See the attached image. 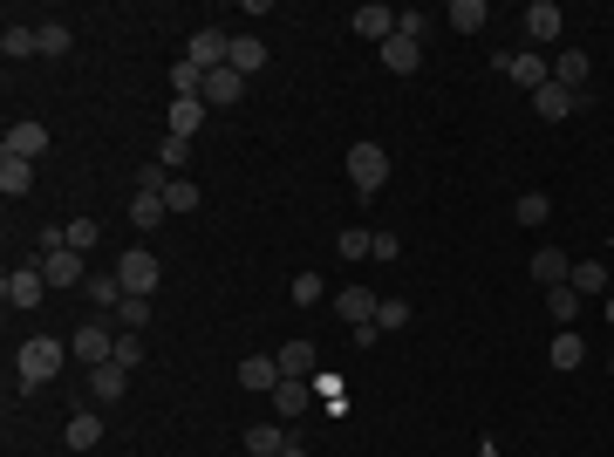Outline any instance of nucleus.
Here are the masks:
<instances>
[{
    "mask_svg": "<svg viewBox=\"0 0 614 457\" xmlns=\"http://www.w3.org/2000/svg\"><path fill=\"white\" fill-rule=\"evenodd\" d=\"M62 362H69V342H55V335H28L21 355H14V369H21V389H41V382L62 376Z\"/></svg>",
    "mask_w": 614,
    "mask_h": 457,
    "instance_id": "f257e3e1",
    "label": "nucleus"
},
{
    "mask_svg": "<svg viewBox=\"0 0 614 457\" xmlns=\"http://www.w3.org/2000/svg\"><path fill=\"white\" fill-rule=\"evenodd\" d=\"M35 267H41V280H48V294H82V280H89V273H82V253L69 239H62V246H41Z\"/></svg>",
    "mask_w": 614,
    "mask_h": 457,
    "instance_id": "f03ea898",
    "label": "nucleus"
},
{
    "mask_svg": "<svg viewBox=\"0 0 614 457\" xmlns=\"http://www.w3.org/2000/svg\"><path fill=\"white\" fill-rule=\"evenodd\" d=\"M348 185L362 191V198H376L389 185V151L383 144H348Z\"/></svg>",
    "mask_w": 614,
    "mask_h": 457,
    "instance_id": "7ed1b4c3",
    "label": "nucleus"
},
{
    "mask_svg": "<svg viewBox=\"0 0 614 457\" xmlns=\"http://www.w3.org/2000/svg\"><path fill=\"white\" fill-rule=\"evenodd\" d=\"M69 355H76V362H89V369L116 362V328H110V321H82L76 335H69Z\"/></svg>",
    "mask_w": 614,
    "mask_h": 457,
    "instance_id": "20e7f679",
    "label": "nucleus"
},
{
    "mask_svg": "<svg viewBox=\"0 0 614 457\" xmlns=\"http://www.w3.org/2000/svg\"><path fill=\"white\" fill-rule=\"evenodd\" d=\"M492 69H499L505 82H519V89H546V82H553V62H546V55H539V48H519V55H499V62H492Z\"/></svg>",
    "mask_w": 614,
    "mask_h": 457,
    "instance_id": "39448f33",
    "label": "nucleus"
},
{
    "mask_svg": "<svg viewBox=\"0 0 614 457\" xmlns=\"http://www.w3.org/2000/svg\"><path fill=\"white\" fill-rule=\"evenodd\" d=\"M157 253H144V246H130V253H123V260H116V280H123V294H144V301H151V287H157Z\"/></svg>",
    "mask_w": 614,
    "mask_h": 457,
    "instance_id": "423d86ee",
    "label": "nucleus"
},
{
    "mask_svg": "<svg viewBox=\"0 0 614 457\" xmlns=\"http://www.w3.org/2000/svg\"><path fill=\"white\" fill-rule=\"evenodd\" d=\"M185 62H198L205 76H212V69H232V35L226 28H198L192 48H185Z\"/></svg>",
    "mask_w": 614,
    "mask_h": 457,
    "instance_id": "0eeeda50",
    "label": "nucleus"
},
{
    "mask_svg": "<svg viewBox=\"0 0 614 457\" xmlns=\"http://www.w3.org/2000/svg\"><path fill=\"white\" fill-rule=\"evenodd\" d=\"M41 294H48L41 267H14L7 280H0V301H7V307H21V314H28V307H41Z\"/></svg>",
    "mask_w": 614,
    "mask_h": 457,
    "instance_id": "6e6552de",
    "label": "nucleus"
},
{
    "mask_svg": "<svg viewBox=\"0 0 614 457\" xmlns=\"http://www.w3.org/2000/svg\"><path fill=\"white\" fill-rule=\"evenodd\" d=\"M198 96H205V110H232V103L246 96V76H239V69H212Z\"/></svg>",
    "mask_w": 614,
    "mask_h": 457,
    "instance_id": "1a4fd4ad",
    "label": "nucleus"
},
{
    "mask_svg": "<svg viewBox=\"0 0 614 457\" xmlns=\"http://www.w3.org/2000/svg\"><path fill=\"white\" fill-rule=\"evenodd\" d=\"M314 403H321V389H314V382H280V389H273V410H280V423L307 417Z\"/></svg>",
    "mask_w": 614,
    "mask_h": 457,
    "instance_id": "9d476101",
    "label": "nucleus"
},
{
    "mask_svg": "<svg viewBox=\"0 0 614 457\" xmlns=\"http://www.w3.org/2000/svg\"><path fill=\"white\" fill-rule=\"evenodd\" d=\"M273 362H280V382H314V376H321V369H314V342L273 348Z\"/></svg>",
    "mask_w": 614,
    "mask_h": 457,
    "instance_id": "9b49d317",
    "label": "nucleus"
},
{
    "mask_svg": "<svg viewBox=\"0 0 614 457\" xmlns=\"http://www.w3.org/2000/svg\"><path fill=\"white\" fill-rule=\"evenodd\" d=\"M383 69H389V76H417V69H423V41L389 35V41H383Z\"/></svg>",
    "mask_w": 614,
    "mask_h": 457,
    "instance_id": "f8f14e48",
    "label": "nucleus"
},
{
    "mask_svg": "<svg viewBox=\"0 0 614 457\" xmlns=\"http://www.w3.org/2000/svg\"><path fill=\"white\" fill-rule=\"evenodd\" d=\"M239 389L273 396V389H280V362H273V355H246V362H239Z\"/></svg>",
    "mask_w": 614,
    "mask_h": 457,
    "instance_id": "ddd939ff",
    "label": "nucleus"
},
{
    "mask_svg": "<svg viewBox=\"0 0 614 457\" xmlns=\"http://www.w3.org/2000/svg\"><path fill=\"white\" fill-rule=\"evenodd\" d=\"M164 219H171L164 191H130V226H137V232H157Z\"/></svg>",
    "mask_w": 614,
    "mask_h": 457,
    "instance_id": "4468645a",
    "label": "nucleus"
},
{
    "mask_svg": "<svg viewBox=\"0 0 614 457\" xmlns=\"http://www.w3.org/2000/svg\"><path fill=\"white\" fill-rule=\"evenodd\" d=\"M526 41H533V48L560 41V7H553V0H533V7H526Z\"/></svg>",
    "mask_w": 614,
    "mask_h": 457,
    "instance_id": "2eb2a0df",
    "label": "nucleus"
},
{
    "mask_svg": "<svg viewBox=\"0 0 614 457\" xmlns=\"http://www.w3.org/2000/svg\"><path fill=\"white\" fill-rule=\"evenodd\" d=\"M587 76H594V62H587V48H560V62H553V82L560 89H587Z\"/></svg>",
    "mask_w": 614,
    "mask_h": 457,
    "instance_id": "dca6fc26",
    "label": "nucleus"
},
{
    "mask_svg": "<svg viewBox=\"0 0 614 457\" xmlns=\"http://www.w3.org/2000/svg\"><path fill=\"white\" fill-rule=\"evenodd\" d=\"M342 321L348 328H369V321H376V307H383V294H369V287H342Z\"/></svg>",
    "mask_w": 614,
    "mask_h": 457,
    "instance_id": "f3484780",
    "label": "nucleus"
},
{
    "mask_svg": "<svg viewBox=\"0 0 614 457\" xmlns=\"http://www.w3.org/2000/svg\"><path fill=\"white\" fill-rule=\"evenodd\" d=\"M355 35H362V41H389V35H396V14H389L383 0L355 7Z\"/></svg>",
    "mask_w": 614,
    "mask_h": 457,
    "instance_id": "a211bd4d",
    "label": "nucleus"
},
{
    "mask_svg": "<svg viewBox=\"0 0 614 457\" xmlns=\"http://www.w3.org/2000/svg\"><path fill=\"white\" fill-rule=\"evenodd\" d=\"M0 151H7V157H28V164H35V157L48 151V130H41V123H14Z\"/></svg>",
    "mask_w": 614,
    "mask_h": 457,
    "instance_id": "6ab92c4d",
    "label": "nucleus"
},
{
    "mask_svg": "<svg viewBox=\"0 0 614 457\" xmlns=\"http://www.w3.org/2000/svg\"><path fill=\"white\" fill-rule=\"evenodd\" d=\"M567 273H574V260H567L560 246H539L533 253V280L539 287H567Z\"/></svg>",
    "mask_w": 614,
    "mask_h": 457,
    "instance_id": "aec40b11",
    "label": "nucleus"
},
{
    "mask_svg": "<svg viewBox=\"0 0 614 457\" xmlns=\"http://www.w3.org/2000/svg\"><path fill=\"white\" fill-rule=\"evenodd\" d=\"M123 382H130V369H123V362H103V369H89V396H96V403H123Z\"/></svg>",
    "mask_w": 614,
    "mask_h": 457,
    "instance_id": "412c9836",
    "label": "nucleus"
},
{
    "mask_svg": "<svg viewBox=\"0 0 614 457\" xmlns=\"http://www.w3.org/2000/svg\"><path fill=\"white\" fill-rule=\"evenodd\" d=\"M0 55H7V62H28V55H41L35 28H28V21H7V28H0Z\"/></svg>",
    "mask_w": 614,
    "mask_h": 457,
    "instance_id": "4be33fe9",
    "label": "nucleus"
},
{
    "mask_svg": "<svg viewBox=\"0 0 614 457\" xmlns=\"http://www.w3.org/2000/svg\"><path fill=\"white\" fill-rule=\"evenodd\" d=\"M533 110L546 116V123H560V116H574V110H580V96H574V89H560V82H546V89L533 96Z\"/></svg>",
    "mask_w": 614,
    "mask_h": 457,
    "instance_id": "5701e85b",
    "label": "nucleus"
},
{
    "mask_svg": "<svg viewBox=\"0 0 614 457\" xmlns=\"http://www.w3.org/2000/svg\"><path fill=\"white\" fill-rule=\"evenodd\" d=\"M546 362L567 376V369H580V362H587V342H580L574 328H560V335H553V348H546Z\"/></svg>",
    "mask_w": 614,
    "mask_h": 457,
    "instance_id": "b1692460",
    "label": "nucleus"
},
{
    "mask_svg": "<svg viewBox=\"0 0 614 457\" xmlns=\"http://www.w3.org/2000/svg\"><path fill=\"white\" fill-rule=\"evenodd\" d=\"M62 437H69V451H96V444H103V417H96V410H76Z\"/></svg>",
    "mask_w": 614,
    "mask_h": 457,
    "instance_id": "393cba45",
    "label": "nucleus"
},
{
    "mask_svg": "<svg viewBox=\"0 0 614 457\" xmlns=\"http://www.w3.org/2000/svg\"><path fill=\"white\" fill-rule=\"evenodd\" d=\"M0 191H7V198L35 191V164H28V157H7V151H0Z\"/></svg>",
    "mask_w": 614,
    "mask_h": 457,
    "instance_id": "a878e982",
    "label": "nucleus"
},
{
    "mask_svg": "<svg viewBox=\"0 0 614 457\" xmlns=\"http://www.w3.org/2000/svg\"><path fill=\"white\" fill-rule=\"evenodd\" d=\"M512 219H519V226H526V232H539V226H546V219H553V198H546V191H519V205H512Z\"/></svg>",
    "mask_w": 614,
    "mask_h": 457,
    "instance_id": "bb28decb",
    "label": "nucleus"
},
{
    "mask_svg": "<svg viewBox=\"0 0 614 457\" xmlns=\"http://www.w3.org/2000/svg\"><path fill=\"white\" fill-rule=\"evenodd\" d=\"M232 69H239V76L267 69V41H260V35H232Z\"/></svg>",
    "mask_w": 614,
    "mask_h": 457,
    "instance_id": "cd10ccee",
    "label": "nucleus"
},
{
    "mask_svg": "<svg viewBox=\"0 0 614 457\" xmlns=\"http://www.w3.org/2000/svg\"><path fill=\"white\" fill-rule=\"evenodd\" d=\"M246 451L253 457H280L287 451V430H280V423H253V430H246Z\"/></svg>",
    "mask_w": 614,
    "mask_h": 457,
    "instance_id": "c85d7f7f",
    "label": "nucleus"
},
{
    "mask_svg": "<svg viewBox=\"0 0 614 457\" xmlns=\"http://www.w3.org/2000/svg\"><path fill=\"white\" fill-rule=\"evenodd\" d=\"M198 123H205V96H178L171 103V137H192Z\"/></svg>",
    "mask_w": 614,
    "mask_h": 457,
    "instance_id": "c756f323",
    "label": "nucleus"
},
{
    "mask_svg": "<svg viewBox=\"0 0 614 457\" xmlns=\"http://www.w3.org/2000/svg\"><path fill=\"white\" fill-rule=\"evenodd\" d=\"M546 314H553V328H574L580 294H574V287H546Z\"/></svg>",
    "mask_w": 614,
    "mask_h": 457,
    "instance_id": "7c9ffc66",
    "label": "nucleus"
},
{
    "mask_svg": "<svg viewBox=\"0 0 614 457\" xmlns=\"http://www.w3.org/2000/svg\"><path fill=\"white\" fill-rule=\"evenodd\" d=\"M567 287H574V294H608V267H601V260H580V267L567 273Z\"/></svg>",
    "mask_w": 614,
    "mask_h": 457,
    "instance_id": "2f4dec72",
    "label": "nucleus"
},
{
    "mask_svg": "<svg viewBox=\"0 0 614 457\" xmlns=\"http://www.w3.org/2000/svg\"><path fill=\"white\" fill-rule=\"evenodd\" d=\"M82 294H89L96 307H116V301H123V280H116V273H89V280H82Z\"/></svg>",
    "mask_w": 614,
    "mask_h": 457,
    "instance_id": "473e14b6",
    "label": "nucleus"
},
{
    "mask_svg": "<svg viewBox=\"0 0 614 457\" xmlns=\"http://www.w3.org/2000/svg\"><path fill=\"white\" fill-rule=\"evenodd\" d=\"M376 328H383V335H403V328H410V301L383 294V307H376Z\"/></svg>",
    "mask_w": 614,
    "mask_h": 457,
    "instance_id": "72a5a7b5",
    "label": "nucleus"
},
{
    "mask_svg": "<svg viewBox=\"0 0 614 457\" xmlns=\"http://www.w3.org/2000/svg\"><path fill=\"white\" fill-rule=\"evenodd\" d=\"M451 28H458V35H478V28H485V0H451Z\"/></svg>",
    "mask_w": 614,
    "mask_h": 457,
    "instance_id": "f704fd0d",
    "label": "nucleus"
},
{
    "mask_svg": "<svg viewBox=\"0 0 614 457\" xmlns=\"http://www.w3.org/2000/svg\"><path fill=\"white\" fill-rule=\"evenodd\" d=\"M185 157H192V137H164V144H157V164H164L171 178H185Z\"/></svg>",
    "mask_w": 614,
    "mask_h": 457,
    "instance_id": "c9c22d12",
    "label": "nucleus"
},
{
    "mask_svg": "<svg viewBox=\"0 0 614 457\" xmlns=\"http://www.w3.org/2000/svg\"><path fill=\"white\" fill-rule=\"evenodd\" d=\"M321 294H328V280H321V273H294V287H287V301H294V307H314Z\"/></svg>",
    "mask_w": 614,
    "mask_h": 457,
    "instance_id": "e433bc0d",
    "label": "nucleus"
},
{
    "mask_svg": "<svg viewBox=\"0 0 614 457\" xmlns=\"http://www.w3.org/2000/svg\"><path fill=\"white\" fill-rule=\"evenodd\" d=\"M164 205H171L178 219H185V212H198V185H192V178H171V185H164Z\"/></svg>",
    "mask_w": 614,
    "mask_h": 457,
    "instance_id": "4c0bfd02",
    "label": "nucleus"
},
{
    "mask_svg": "<svg viewBox=\"0 0 614 457\" xmlns=\"http://www.w3.org/2000/svg\"><path fill=\"white\" fill-rule=\"evenodd\" d=\"M35 41H41V55H69V21H41Z\"/></svg>",
    "mask_w": 614,
    "mask_h": 457,
    "instance_id": "58836bf2",
    "label": "nucleus"
},
{
    "mask_svg": "<svg viewBox=\"0 0 614 457\" xmlns=\"http://www.w3.org/2000/svg\"><path fill=\"white\" fill-rule=\"evenodd\" d=\"M116 314H123V328L137 335V328L151 321V301H144V294H123V301H116Z\"/></svg>",
    "mask_w": 614,
    "mask_h": 457,
    "instance_id": "ea45409f",
    "label": "nucleus"
},
{
    "mask_svg": "<svg viewBox=\"0 0 614 457\" xmlns=\"http://www.w3.org/2000/svg\"><path fill=\"white\" fill-rule=\"evenodd\" d=\"M335 246H342V260H369V246H376V232H362V226H348L342 239H335Z\"/></svg>",
    "mask_w": 614,
    "mask_h": 457,
    "instance_id": "a19ab883",
    "label": "nucleus"
},
{
    "mask_svg": "<svg viewBox=\"0 0 614 457\" xmlns=\"http://www.w3.org/2000/svg\"><path fill=\"white\" fill-rule=\"evenodd\" d=\"M171 89H178V96H198V89H205V69H198V62H178V69H171Z\"/></svg>",
    "mask_w": 614,
    "mask_h": 457,
    "instance_id": "79ce46f5",
    "label": "nucleus"
},
{
    "mask_svg": "<svg viewBox=\"0 0 614 457\" xmlns=\"http://www.w3.org/2000/svg\"><path fill=\"white\" fill-rule=\"evenodd\" d=\"M62 239H69L76 253H89V246H96L103 232H96V219H69V226H62Z\"/></svg>",
    "mask_w": 614,
    "mask_h": 457,
    "instance_id": "37998d69",
    "label": "nucleus"
},
{
    "mask_svg": "<svg viewBox=\"0 0 614 457\" xmlns=\"http://www.w3.org/2000/svg\"><path fill=\"white\" fill-rule=\"evenodd\" d=\"M396 35L423 41V35H430V14H423V7H403V14H396Z\"/></svg>",
    "mask_w": 614,
    "mask_h": 457,
    "instance_id": "c03bdc74",
    "label": "nucleus"
},
{
    "mask_svg": "<svg viewBox=\"0 0 614 457\" xmlns=\"http://www.w3.org/2000/svg\"><path fill=\"white\" fill-rule=\"evenodd\" d=\"M116 362H123V369H137V362H144V342H137V335H130V328H123V335H116Z\"/></svg>",
    "mask_w": 614,
    "mask_h": 457,
    "instance_id": "a18cd8bd",
    "label": "nucleus"
},
{
    "mask_svg": "<svg viewBox=\"0 0 614 457\" xmlns=\"http://www.w3.org/2000/svg\"><path fill=\"white\" fill-rule=\"evenodd\" d=\"M396 253H403V239H396V232H376V246H369V260H383V267H396Z\"/></svg>",
    "mask_w": 614,
    "mask_h": 457,
    "instance_id": "49530a36",
    "label": "nucleus"
},
{
    "mask_svg": "<svg viewBox=\"0 0 614 457\" xmlns=\"http://www.w3.org/2000/svg\"><path fill=\"white\" fill-rule=\"evenodd\" d=\"M280 457H307V451H301V444H287V451H280Z\"/></svg>",
    "mask_w": 614,
    "mask_h": 457,
    "instance_id": "de8ad7c7",
    "label": "nucleus"
},
{
    "mask_svg": "<svg viewBox=\"0 0 614 457\" xmlns=\"http://www.w3.org/2000/svg\"><path fill=\"white\" fill-rule=\"evenodd\" d=\"M608 328H614V294H608Z\"/></svg>",
    "mask_w": 614,
    "mask_h": 457,
    "instance_id": "09e8293b",
    "label": "nucleus"
}]
</instances>
